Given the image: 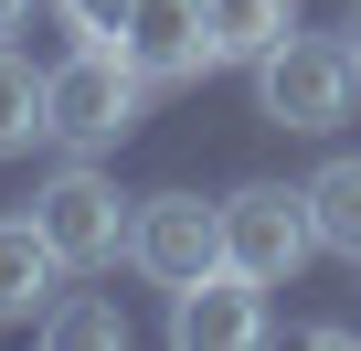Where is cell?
<instances>
[{
  "label": "cell",
  "instance_id": "cell-11",
  "mask_svg": "<svg viewBox=\"0 0 361 351\" xmlns=\"http://www.w3.org/2000/svg\"><path fill=\"white\" fill-rule=\"evenodd\" d=\"M32 330H43L54 351H117V340H128V309H117V298H64V309H43Z\"/></svg>",
  "mask_w": 361,
  "mask_h": 351
},
{
  "label": "cell",
  "instance_id": "cell-2",
  "mask_svg": "<svg viewBox=\"0 0 361 351\" xmlns=\"http://www.w3.org/2000/svg\"><path fill=\"white\" fill-rule=\"evenodd\" d=\"M138 107H149V75L128 64L117 32H106V43H75V54L43 75V128H54L64 149H117V138L138 128Z\"/></svg>",
  "mask_w": 361,
  "mask_h": 351
},
{
  "label": "cell",
  "instance_id": "cell-15",
  "mask_svg": "<svg viewBox=\"0 0 361 351\" xmlns=\"http://www.w3.org/2000/svg\"><path fill=\"white\" fill-rule=\"evenodd\" d=\"M350 54H361V11H350Z\"/></svg>",
  "mask_w": 361,
  "mask_h": 351
},
{
  "label": "cell",
  "instance_id": "cell-14",
  "mask_svg": "<svg viewBox=\"0 0 361 351\" xmlns=\"http://www.w3.org/2000/svg\"><path fill=\"white\" fill-rule=\"evenodd\" d=\"M11 22H22V0H0V32H11Z\"/></svg>",
  "mask_w": 361,
  "mask_h": 351
},
{
  "label": "cell",
  "instance_id": "cell-12",
  "mask_svg": "<svg viewBox=\"0 0 361 351\" xmlns=\"http://www.w3.org/2000/svg\"><path fill=\"white\" fill-rule=\"evenodd\" d=\"M32 138H54V128H43V75H32L11 43H0V160L32 149Z\"/></svg>",
  "mask_w": 361,
  "mask_h": 351
},
{
  "label": "cell",
  "instance_id": "cell-3",
  "mask_svg": "<svg viewBox=\"0 0 361 351\" xmlns=\"http://www.w3.org/2000/svg\"><path fill=\"white\" fill-rule=\"evenodd\" d=\"M32 224H43V245L64 256V277H96V266H117V245H128V203H117V182L106 170H54V182L32 192Z\"/></svg>",
  "mask_w": 361,
  "mask_h": 351
},
{
  "label": "cell",
  "instance_id": "cell-13",
  "mask_svg": "<svg viewBox=\"0 0 361 351\" xmlns=\"http://www.w3.org/2000/svg\"><path fill=\"white\" fill-rule=\"evenodd\" d=\"M54 11H64V22L85 32V43H106V32L128 22V0H54Z\"/></svg>",
  "mask_w": 361,
  "mask_h": 351
},
{
  "label": "cell",
  "instance_id": "cell-10",
  "mask_svg": "<svg viewBox=\"0 0 361 351\" xmlns=\"http://www.w3.org/2000/svg\"><path fill=\"white\" fill-rule=\"evenodd\" d=\"M202 11H213L224 64H255V54H276V43L298 32V0H202Z\"/></svg>",
  "mask_w": 361,
  "mask_h": 351
},
{
  "label": "cell",
  "instance_id": "cell-7",
  "mask_svg": "<svg viewBox=\"0 0 361 351\" xmlns=\"http://www.w3.org/2000/svg\"><path fill=\"white\" fill-rule=\"evenodd\" d=\"M170 340L180 351H255L266 340V287L245 266H202L192 287H170Z\"/></svg>",
  "mask_w": 361,
  "mask_h": 351
},
{
  "label": "cell",
  "instance_id": "cell-4",
  "mask_svg": "<svg viewBox=\"0 0 361 351\" xmlns=\"http://www.w3.org/2000/svg\"><path fill=\"white\" fill-rule=\"evenodd\" d=\"M308 256H319V234H308V192L245 182V192L224 203V266H245L255 287H287Z\"/></svg>",
  "mask_w": 361,
  "mask_h": 351
},
{
  "label": "cell",
  "instance_id": "cell-5",
  "mask_svg": "<svg viewBox=\"0 0 361 351\" xmlns=\"http://www.w3.org/2000/svg\"><path fill=\"white\" fill-rule=\"evenodd\" d=\"M128 256L159 287H192L202 266H224V203H202V192H149L128 213Z\"/></svg>",
  "mask_w": 361,
  "mask_h": 351
},
{
  "label": "cell",
  "instance_id": "cell-1",
  "mask_svg": "<svg viewBox=\"0 0 361 351\" xmlns=\"http://www.w3.org/2000/svg\"><path fill=\"white\" fill-rule=\"evenodd\" d=\"M361 107V54L350 32H287L276 54H255V117L266 128H298V138H329L340 117Z\"/></svg>",
  "mask_w": 361,
  "mask_h": 351
},
{
  "label": "cell",
  "instance_id": "cell-9",
  "mask_svg": "<svg viewBox=\"0 0 361 351\" xmlns=\"http://www.w3.org/2000/svg\"><path fill=\"white\" fill-rule=\"evenodd\" d=\"M308 234H319V256H350L361 266V160H329L308 182Z\"/></svg>",
  "mask_w": 361,
  "mask_h": 351
},
{
  "label": "cell",
  "instance_id": "cell-6",
  "mask_svg": "<svg viewBox=\"0 0 361 351\" xmlns=\"http://www.w3.org/2000/svg\"><path fill=\"white\" fill-rule=\"evenodd\" d=\"M117 43H128V64H138L149 85H202V75L224 64V43H213V11H202V0H128Z\"/></svg>",
  "mask_w": 361,
  "mask_h": 351
},
{
  "label": "cell",
  "instance_id": "cell-8",
  "mask_svg": "<svg viewBox=\"0 0 361 351\" xmlns=\"http://www.w3.org/2000/svg\"><path fill=\"white\" fill-rule=\"evenodd\" d=\"M54 277H64V256L43 245V224L32 213H0V330H11V319H43L54 309Z\"/></svg>",
  "mask_w": 361,
  "mask_h": 351
}]
</instances>
